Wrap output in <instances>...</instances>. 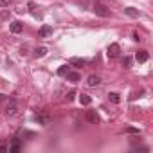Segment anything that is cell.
<instances>
[{
    "instance_id": "6da1fadb",
    "label": "cell",
    "mask_w": 153,
    "mask_h": 153,
    "mask_svg": "<svg viewBox=\"0 0 153 153\" xmlns=\"http://www.w3.org/2000/svg\"><path fill=\"white\" fill-rule=\"evenodd\" d=\"M92 11H94L97 16H101V18H108V16H110V9H108L105 4H101V2H96V4L92 6Z\"/></svg>"
},
{
    "instance_id": "7a4b0ae2",
    "label": "cell",
    "mask_w": 153,
    "mask_h": 153,
    "mask_svg": "<svg viewBox=\"0 0 153 153\" xmlns=\"http://www.w3.org/2000/svg\"><path fill=\"white\" fill-rule=\"evenodd\" d=\"M119 54H121V47H119V43H110L108 49H106V56H108L110 59H115V58H119Z\"/></svg>"
},
{
    "instance_id": "3957f363",
    "label": "cell",
    "mask_w": 153,
    "mask_h": 153,
    "mask_svg": "<svg viewBox=\"0 0 153 153\" xmlns=\"http://www.w3.org/2000/svg\"><path fill=\"white\" fill-rule=\"evenodd\" d=\"M34 121L42 126H47V124H51V115L47 112H38V114H34Z\"/></svg>"
},
{
    "instance_id": "277c9868",
    "label": "cell",
    "mask_w": 153,
    "mask_h": 153,
    "mask_svg": "<svg viewBox=\"0 0 153 153\" xmlns=\"http://www.w3.org/2000/svg\"><path fill=\"white\" fill-rule=\"evenodd\" d=\"M85 119H87V123H90V124H99V121H101L96 110H87Z\"/></svg>"
},
{
    "instance_id": "5b68a950",
    "label": "cell",
    "mask_w": 153,
    "mask_h": 153,
    "mask_svg": "<svg viewBox=\"0 0 153 153\" xmlns=\"http://www.w3.org/2000/svg\"><path fill=\"white\" fill-rule=\"evenodd\" d=\"M16 112H18V105H16L15 99H11L7 103V106H6V115L7 117H13V115H16Z\"/></svg>"
},
{
    "instance_id": "8992f818",
    "label": "cell",
    "mask_w": 153,
    "mask_h": 153,
    "mask_svg": "<svg viewBox=\"0 0 153 153\" xmlns=\"http://www.w3.org/2000/svg\"><path fill=\"white\" fill-rule=\"evenodd\" d=\"M9 31H11L13 34H20V33L24 31V24H22L20 20H15V22L9 24Z\"/></svg>"
},
{
    "instance_id": "52a82bcc",
    "label": "cell",
    "mask_w": 153,
    "mask_h": 153,
    "mask_svg": "<svg viewBox=\"0 0 153 153\" xmlns=\"http://www.w3.org/2000/svg\"><path fill=\"white\" fill-rule=\"evenodd\" d=\"M65 78H67V81H70V83H78V81L81 79V76H79V72H74V70H67Z\"/></svg>"
},
{
    "instance_id": "ba28073f",
    "label": "cell",
    "mask_w": 153,
    "mask_h": 153,
    "mask_svg": "<svg viewBox=\"0 0 153 153\" xmlns=\"http://www.w3.org/2000/svg\"><path fill=\"white\" fill-rule=\"evenodd\" d=\"M7 149H9L11 153H18V151L22 149V140H20L18 137H15V139H13V142H11V146H9Z\"/></svg>"
},
{
    "instance_id": "9c48e42d",
    "label": "cell",
    "mask_w": 153,
    "mask_h": 153,
    "mask_svg": "<svg viewBox=\"0 0 153 153\" xmlns=\"http://www.w3.org/2000/svg\"><path fill=\"white\" fill-rule=\"evenodd\" d=\"M51 34H52V27L51 25H42L40 31H38V36L40 38H49Z\"/></svg>"
},
{
    "instance_id": "30bf717a",
    "label": "cell",
    "mask_w": 153,
    "mask_h": 153,
    "mask_svg": "<svg viewBox=\"0 0 153 153\" xmlns=\"http://www.w3.org/2000/svg\"><path fill=\"white\" fill-rule=\"evenodd\" d=\"M148 58H149L148 51H137V52H135V59H137L139 63H144V61H148Z\"/></svg>"
},
{
    "instance_id": "8fae6325",
    "label": "cell",
    "mask_w": 153,
    "mask_h": 153,
    "mask_svg": "<svg viewBox=\"0 0 153 153\" xmlns=\"http://www.w3.org/2000/svg\"><path fill=\"white\" fill-rule=\"evenodd\" d=\"M99 83H101V78H99V76H96V74L88 76V79H87V85H88V87H97Z\"/></svg>"
},
{
    "instance_id": "7c38bea8",
    "label": "cell",
    "mask_w": 153,
    "mask_h": 153,
    "mask_svg": "<svg viewBox=\"0 0 153 153\" xmlns=\"http://www.w3.org/2000/svg\"><path fill=\"white\" fill-rule=\"evenodd\" d=\"M68 65H74V67H85L87 61H85L83 58H70V59H68Z\"/></svg>"
},
{
    "instance_id": "4fadbf2b",
    "label": "cell",
    "mask_w": 153,
    "mask_h": 153,
    "mask_svg": "<svg viewBox=\"0 0 153 153\" xmlns=\"http://www.w3.org/2000/svg\"><path fill=\"white\" fill-rule=\"evenodd\" d=\"M124 15H128L130 18H139V11L135 7H124Z\"/></svg>"
},
{
    "instance_id": "5bb4252c",
    "label": "cell",
    "mask_w": 153,
    "mask_h": 153,
    "mask_svg": "<svg viewBox=\"0 0 153 153\" xmlns=\"http://www.w3.org/2000/svg\"><path fill=\"white\" fill-rule=\"evenodd\" d=\"M47 54V47H36L34 49V58H43Z\"/></svg>"
},
{
    "instance_id": "9a60e30c",
    "label": "cell",
    "mask_w": 153,
    "mask_h": 153,
    "mask_svg": "<svg viewBox=\"0 0 153 153\" xmlns=\"http://www.w3.org/2000/svg\"><path fill=\"white\" fill-rule=\"evenodd\" d=\"M79 103L85 105V106H88V105L92 103V97H90L88 94H81V96H79Z\"/></svg>"
},
{
    "instance_id": "2e32d148",
    "label": "cell",
    "mask_w": 153,
    "mask_h": 153,
    "mask_svg": "<svg viewBox=\"0 0 153 153\" xmlns=\"http://www.w3.org/2000/svg\"><path fill=\"white\" fill-rule=\"evenodd\" d=\"M108 99H110L114 105H119V103H121V97H119L117 92H110V94H108Z\"/></svg>"
},
{
    "instance_id": "e0dca14e",
    "label": "cell",
    "mask_w": 153,
    "mask_h": 153,
    "mask_svg": "<svg viewBox=\"0 0 153 153\" xmlns=\"http://www.w3.org/2000/svg\"><path fill=\"white\" fill-rule=\"evenodd\" d=\"M131 61H133V59H131L130 56H124V58L121 59V65H123L124 68H130V67H131Z\"/></svg>"
},
{
    "instance_id": "ac0fdd59",
    "label": "cell",
    "mask_w": 153,
    "mask_h": 153,
    "mask_svg": "<svg viewBox=\"0 0 153 153\" xmlns=\"http://www.w3.org/2000/svg\"><path fill=\"white\" fill-rule=\"evenodd\" d=\"M67 70H68V67H67V65H61V67L58 68V76H65Z\"/></svg>"
},
{
    "instance_id": "d6986e66",
    "label": "cell",
    "mask_w": 153,
    "mask_h": 153,
    "mask_svg": "<svg viewBox=\"0 0 153 153\" xmlns=\"http://www.w3.org/2000/svg\"><path fill=\"white\" fill-rule=\"evenodd\" d=\"M65 97H67V101H72V99H76V92L72 90V92H68V94H67Z\"/></svg>"
},
{
    "instance_id": "ffe728a7",
    "label": "cell",
    "mask_w": 153,
    "mask_h": 153,
    "mask_svg": "<svg viewBox=\"0 0 153 153\" xmlns=\"http://www.w3.org/2000/svg\"><path fill=\"white\" fill-rule=\"evenodd\" d=\"M142 94H144V90H140V92H133V94H131V99H137V97H140Z\"/></svg>"
},
{
    "instance_id": "44dd1931",
    "label": "cell",
    "mask_w": 153,
    "mask_h": 153,
    "mask_svg": "<svg viewBox=\"0 0 153 153\" xmlns=\"http://www.w3.org/2000/svg\"><path fill=\"white\" fill-rule=\"evenodd\" d=\"M124 131H126V133H139V130H137V128H131V126H130V128H126Z\"/></svg>"
},
{
    "instance_id": "7402d4cb",
    "label": "cell",
    "mask_w": 153,
    "mask_h": 153,
    "mask_svg": "<svg viewBox=\"0 0 153 153\" xmlns=\"http://www.w3.org/2000/svg\"><path fill=\"white\" fill-rule=\"evenodd\" d=\"M11 2H13V0H0V4H2L4 7H6V6H9Z\"/></svg>"
},
{
    "instance_id": "603a6c76",
    "label": "cell",
    "mask_w": 153,
    "mask_h": 153,
    "mask_svg": "<svg viewBox=\"0 0 153 153\" xmlns=\"http://www.w3.org/2000/svg\"><path fill=\"white\" fill-rule=\"evenodd\" d=\"M133 40H135V42H140V40H142V38H140V36H139V33H133Z\"/></svg>"
},
{
    "instance_id": "cb8c5ba5",
    "label": "cell",
    "mask_w": 153,
    "mask_h": 153,
    "mask_svg": "<svg viewBox=\"0 0 153 153\" xmlns=\"http://www.w3.org/2000/svg\"><path fill=\"white\" fill-rule=\"evenodd\" d=\"M2 101H6V96H4V94H0V105H2Z\"/></svg>"
},
{
    "instance_id": "d4e9b609",
    "label": "cell",
    "mask_w": 153,
    "mask_h": 153,
    "mask_svg": "<svg viewBox=\"0 0 153 153\" xmlns=\"http://www.w3.org/2000/svg\"><path fill=\"white\" fill-rule=\"evenodd\" d=\"M0 151L4 153V151H7V148H6V146H0Z\"/></svg>"
}]
</instances>
